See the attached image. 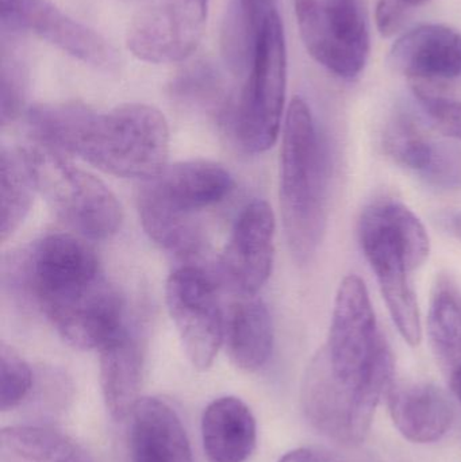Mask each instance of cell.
<instances>
[{"instance_id": "6da1fadb", "label": "cell", "mask_w": 461, "mask_h": 462, "mask_svg": "<svg viewBox=\"0 0 461 462\" xmlns=\"http://www.w3.org/2000/svg\"><path fill=\"white\" fill-rule=\"evenodd\" d=\"M10 284L70 346L100 349L126 326L124 306L94 250L69 234H49L10 261Z\"/></svg>"}, {"instance_id": "7a4b0ae2", "label": "cell", "mask_w": 461, "mask_h": 462, "mask_svg": "<svg viewBox=\"0 0 461 462\" xmlns=\"http://www.w3.org/2000/svg\"><path fill=\"white\" fill-rule=\"evenodd\" d=\"M27 125L40 145L116 178L151 180L167 167L170 127L152 106L129 103L99 113L80 103H42L27 111Z\"/></svg>"}, {"instance_id": "3957f363", "label": "cell", "mask_w": 461, "mask_h": 462, "mask_svg": "<svg viewBox=\"0 0 461 462\" xmlns=\"http://www.w3.org/2000/svg\"><path fill=\"white\" fill-rule=\"evenodd\" d=\"M330 154L308 103L294 97L287 111L281 152V208L292 257L310 263L327 225Z\"/></svg>"}, {"instance_id": "277c9868", "label": "cell", "mask_w": 461, "mask_h": 462, "mask_svg": "<svg viewBox=\"0 0 461 462\" xmlns=\"http://www.w3.org/2000/svg\"><path fill=\"white\" fill-rule=\"evenodd\" d=\"M359 241L398 331L411 347L419 346L422 323L411 274L429 258V234L410 208L384 199L363 210Z\"/></svg>"}, {"instance_id": "5b68a950", "label": "cell", "mask_w": 461, "mask_h": 462, "mask_svg": "<svg viewBox=\"0 0 461 462\" xmlns=\"http://www.w3.org/2000/svg\"><path fill=\"white\" fill-rule=\"evenodd\" d=\"M322 349L330 374L354 396L364 422L373 425L382 395L392 387L394 356L357 274H349L338 287L329 339Z\"/></svg>"}, {"instance_id": "8992f818", "label": "cell", "mask_w": 461, "mask_h": 462, "mask_svg": "<svg viewBox=\"0 0 461 462\" xmlns=\"http://www.w3.org/2000/svg\"><path fill=\"white\" fill-rule=\"evenodd\" d=\"M232 189V175L217 162L191 160L167 165L156 178L143 181L138 192L141 224L164 249L194 254L202 244L194 217L222 202Z\"/></svg>"}, {"instance_id": "52a82bcc", "label": "cell", "mask_w": 461, "mask_h": 462, "mask_svg": "<svg viewBox=\"0 0 461 462\" xmlns=\"http://www.w3.org/2000/svg\"><path fill=\"white\" fill-rule=\"evenodd\" d=\"M24 152L35 189L61 221L95 241L118 233L121 205L102 180L70 164L62 157L64 154L45 146Z\"/></svg>"}, {"instance_id": "ba28073f", "label": "cell", "mask_w": 461, "mask_h": 462, "mask_svg": "<svg viewBox=\"0 0 461 462\" xmlns=\"http://www.w3.org/2000/svg\"><path fill=\"white\" fill-rule=\"evenodd\" d=\"M286 88V40L281 16L275 13L260 32L245 84L233 111L235 137L249 153L267 152L278 140Z\"/></svg>"}, {"instance_id": "9c48e42d", "label": "cell", "mask_w": 461, "mask_h": 462, "mask_svg": "<svg viewBox=\"0 0 461 462\" xmlns=\"http://www.w3.org/2000/svg\"><path fill=\"white\" fill-rule=\"evenodd\" d=\"M294 10L309 54L337 78L356 79L370 56L362 0H294Z\"/></svg>"}, {"instance_id": "30bf717a", "label": "cell", "mask_w": 461, "mask_h": 462, "mask_svg": "<svg viewBox=\"0 0 461 462\" xmlns=\"http://www.w3.org/2000/svg\"><path fill=\"white\" fill-rule=\"evenodd\" d=\"M167 306L189 363L206 371L225 341V320L216 284L203 269L184 265L168 277Z\"/></svg>"}, {"instance_id": "8fae6325", "label": "cell", "mask_w": 461, "mask_h": 462, "mask_svg": "<svg viewBox=\"0 0 461 462\" xmlns=\"http://www.w3.org/2000/svg\"><path fill=\"white\" fill-rule=\"evenodd\" d=\"M210 0H145L127 30V48L137 59L171 64L189 59L205 32Z\"/></svg>"}, {"instance_id": "7c38bea8", "label": "cell", "mask_w": 461, "mask_h": 462, "mask_svg": "<svg viewBox=\"0 0 461 462\" xmlns=\"http://www.w3.org/2000/svg\"><path fill=\"white\" fill-rule=\"evenodd\" d=\"M0 29L19 34L32 32L99 69L113 70L118 65L116 51L106 38L48 0H0Z\"/></svg>"}, {"instance_id": "4fadbf2b", "label": "cell", "mask_w": 461, "mask_h": 462, "mask_svg": "<svg viewBox=\"0 0 461 462\" xmlns=\"http://www.w3.org/2000/svg\"><path fill=\"white\" fill-rule=\"evenodd\" d=\"M275 229V216L264 200L249 203L238 216L221 260L225 279L238 295H257L270 279Z\"/></svg>"}, {"instance_id": "5bb4252c", "label": "cell", "mask_w": 461, "mask_h": 462, "mask_svg": "<svg viewBox=\"0 0 461 462\" xmlns=\"http://www.w3.org/2000/svg\"><path fill=\"white\" fill-rule=\"evenodd\" d=\"M386 153L430 186L461 189V146L432 137L416 116L397 111L383 138Z\"/></svg>"}, {"instance_id": "9a60e30c", "label": "cell", "mask_w": 461, "mask_h": 462, "mask_svg": "<svg viewBox=\"0 0 461 462\" xmlns=\"http://www.w3.org/2000/svg\"><path fill=\"white\" fill-rule=\"evenodd\" d=\"M300 402L306 420L327 439L343 445H359L370 431L363 426L354 396L330 374L324 349L306 369Z\"/></svg>"}, {"instance_id": "2e32d148", "label": "cell", "mask_w": 461, "mask_h": 462, "mask_svg": "<svg viewBox=\"0 0 461 462\" xmlns=\"http://www.w3.org/2000/svg\"><path fill=\"white\" fill-rule=\"evenodd\" d=\"M390 64L414 80L461 78V32L447 24H422L401 35L389 54Z\"/></svg>"}, {"instance_id": "e0dca14e", "label": "cell", "mask_w": 461, "mask_h": 462, "mask_svg": "<svg viewBox=\"0 0 461 462\" xmlns=\"http://www.w3.org/2000/svg\"><path fill=\"white\" fill-rule=\"evenodd\" d=\"M129 418L130 462H194L183 422L168 402L140 399Z\"/></svg>"}, {"instance_id": "ac0fdd59", "label": "cell", "mask_w": 461, "mask_h": 462, "mask_svg": "<svg viewBox=\"0 0 461 462\" xmlns=\"http://www.w3.org/2000/svg\"><path fill=\"white\" fill-rule=\"evenodd\" d=\"M387 396L395 428L413 444L440 441L454 423L451 402L444 391L429 383L392 385Z\"/></svg>"}, {"instance_id": "d6986e66", "label": "cell", "mask_w": 461, "mask_h": 462, "mask_svg": "<svg viewBox=\"0 0 461 462\" xmlns=\"http://www.w3.org/2000/svg\"><path fill=\"white\" fill-rule=\"evenodd\" d=\"M100 352V387L103 401L116 420L130 417L140 401L143 374V345L129 326H124Z\"/></svg>"}, {"instance_id": "ffe728a7", "label": "cell", "mask_w": 461, "mask_h": 462, "mask_svg": "<svg viewBox=\"0 0 461 462\" xmlns=\"http://www.w3.org/2000/svg\"><path fill=\"white\" fill-rule=\"evenodd\" d=\"M202 442L210 462H245L256 448L257 425L241 399L225 396L206 407Z\"/></svg>"}, {"instance_id": "44dd1931", "label": "cell", "mask_w": 461, "mask_h": 462, "mask_svg": "<svg viewBox=\"0 0 461 462\" xmlns=\"http://www.w3.org/2000/svg\"><path fill=\"white\" fill-rule=\"evenodd\" d=\"M227 353L237 368L246 372L262 369L273 349V325L262 299L241 296L233 304L225 325Z\"/></svg>"}, {"instance_id": "7402d4cb", "label": "cell", "mask_w": 461, "mask_h": 462, "mask_svg": "<svg viewBox=\"0 0 461 462\" xmlns=\"http://www.w3.org/2000/svg\"><path fill=\"white\" fill-rule=\"evenodd\" d=\"M2 462H95L75 439L42 426L19 425L0 431Z\"/></svg>"}, {"instance_id": "603a6c76", "label": "cell", "mask_w": 461, "mask_h": 462, "mask_svg": "<svg viewBox=\"0 0 461 462\" xmlns=\"http://www.w3.org/2000/svg\"><path fill=\"white\" fill-rule=\"evenodd\" d=\"M275 13L276 0H232L222 29V48L233 72H248L260 32Z\"/></svg>"}, {"instance_id": "cb8c5ba5", "label": "cell", "mask_w": 461, "mask_h": 462, "mask_svg": "<svg viewBox=\"0 0 461 462\" xmlns=\"http://www.w3.org/2000/svg\"><path fill=\"white\" fill-rule=\"evenodd\" d=\"M34 191L37 189L26 152L3 148L0 153V234L3 242L23 224L32 208Z\"/></svg>"}, {"instance_id": "d4e9b609", "label": "cell", "mask_w": 461, "mask_h": 462, "mask_svg": "<svg viewBox=\"0 0 461 462\" xmlns=\"http://www.w3.org/2000/svg\"><path fill=\"white\" fill-rule=\"evenodd\" d=\"M428 333L441 358L461 360V293L446 277L438 280L433 291Z\"/></svg>"}, {"instance_id": "484cf974", "label": "cell", "mask_w": 461, "mask_h": 462, "mask_svg": "<svg viewBox=\"0 0 461 462\" xmlns=\"http://www.w3.org/2000/svg\"><path fill=\"white\" fill-rule=\"evenodd\" d=\"M22 34L2 29L0 61V122L7 126L21 116L29 89V68L21 43Z\"/></svg>"}, {"instance_id": "4316f807", "label": "cell", "mask_w": 461, "mask_h": 462, "mask_svg": "<svg viewBox=\"0 0 461 462\" xmlns=\"http://www.w3.org/2000/svg\"><path fill=\"white\" fill-rule=\"evenodd\" d=\"M173 97L189 107L225 113V83L219 70L207 61L187 65L173 79Z\"/></svg>"}, {"instance_id": "83f0119b", "label": "cell", "mask_w": 461, "mask_h": 462, "mask_svg": "<svg viewBox=\"0 0 461 462\" xmlns=\"http://www.w3.org/2000/svg\"><path fill=\"white\" fill-rule=\"evenodd\" d=\"M34 382L32 368L14 347L0 346V410L16 409L29 395Z\"/></svg>"}, {"instance_id": "f1b7e54d", "label": "cell", "mask_w": 461, "mask_h": 462, "mask_svg": "<svg viewBox=\"0 0 461 462\" xmlns=\"http://www.w3.org/2000/svg\"><path fill=\"white\" fill-rule=\"evenodd\" d=\"M414 97L433 125L447 137L461 143V102L433 94L416 84Z\"/></svg>"}, {"instance_id": "f546056e", "label": "cell", "mask_w": 461, "mask_h": 462, "mask_svg": "<svg viewBox=\"0 0 461 462\" xmlns=\"http://www.w3.org/2000/svg\"><path fill=\"white\" fill-rule=\"evenodd\" d=\"M413 5L409 0H378L376 5V27L383 37L397 34L410 13Z\"/></svg>"}, {"instance_id": "4dcf8cb0", "label": "cell", "mask_w": 461, "mask_h": 462, "mask_svg": "<svg viewBox=\"0 0 461 462\" xmlns=\"http://www.w3.org/2000/svg\"><path fill=\"white\" fill-rule=\"evenodd\" d=\"M279 462H346L335 453L321 448H300L284 455Z\"/></svg>"}, {"instance_id": "1f68e13d", "label": "cell", "mask_w": 461, "mask_h": 462, "mask_svg": "<svg viewBox=\"0 0 461 462\" xmlns=\"http://www.w3.org/2000/svg\"><path fill=\"white\" fill-rule=\"evenodd\" d=\"M451 387L455 396L459 399L461 403V363L457 364L451 374Z\"/></svg>"}, {"instance_id": "d6a6232c", "label": "cell", "mask_w": 461, "mask_h": 462, "mask_svg": "<svg viewBox=\"0 0 461 462\" xmlns=\"http://www.w3.org/2000/svg\"><path fill=\"white\" fill-rule=\"evenodd\" d=\"M447 226H448V230H451L454 236L461 239V213L454 214V216L449 217V218L447 219Z\"/></svg>"}, {"instance_id": "836d02e7", "label": "cell", "mask_w": 461, "mask_h": 462, "mask_svg": "<svg viewBox=\"0 0 461 462\" xmlns=\"http://www.w3.org/2000/svg\"><path fill=\"white\" fill-rule=\"evenodd\" d=\"M429 2H432V0H409V3H410L413 7H416V5H427V3Z\"/></svg>"}]
</instances>
